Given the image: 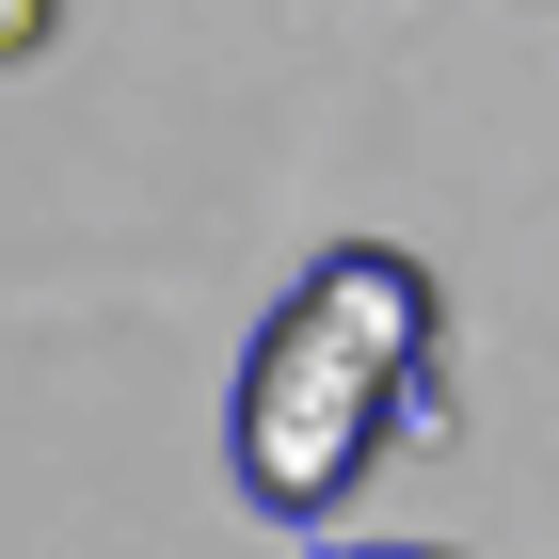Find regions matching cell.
Returning a JSON list of instances; mask_svg holds the SVG:
<instances>
[{"label":"cell","mask_w":559,"mask_h":559,"mask_svg":"<svg viewBox=\"0 0 559 559\" xmlns=\"http://www.w3.org/2000/svg\"><path fill=\"white\" fill-rule=\"evenodd\" d=\"M431 352H448V304L400 240H336L304 257V288L257 320L240 352V400H224V479L257 527H336L368 496L400 431L431 400Z\"/></svg>","instance_id":"obj_1"},{"label":"cell","mask_w":559,"mask_h":559,"mask_svg":"<svg viewBox=\"0 0 559 559\" xmlns=\"http://www.w3.org/2000/svg\"><path fill=\"white\" fill-rule=\"evenodd\" d=\"M48 33H64V0H0V64H33Z\"/></svg>","instance_id":"obj_2"},{"label":"cell","mask_w":559,"mask_h":559,"mask_svg":"<svg viewBox=\"0 0 559 559\" xmlns=\"http://www.w3.org/2000/svg\"><path fill=\"white\" fill-rule=\"evenodd\" d=\"M336 559H431V544H336Z\"/></svg>","instance_id":"obj_3"}]
</instances>
